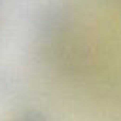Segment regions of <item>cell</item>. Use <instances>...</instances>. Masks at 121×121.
<instances>
[{
  "label": "cell",
  "instance_id": "obj_1",
  "mask_svg": "<svg viewBox=\"0 0 121 121\" xmlns=\"http://www.w3.org/2000/svg\"><path fill=\"white\" fill-rule=\"evenodd\" d=\"M16 121H43V118L40 117V115H24V117H22V118H19V120H16Z\"/></svg>",
  "mask_w": 121,
  "mask_h": 121
}]
</instances>
